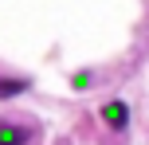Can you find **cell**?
Returning <instances> with one entry per match:
<instances>
[{"mask_svg":"<svg viewBox=\"0 0 149 145\" xmlns=\"http://www.w3.org/2000/svg\"><path fill=\"white\" fill-rule=\"evenodd\" d=\"M31 141V130L20 122H0V145H28Z\"/></svg>","mask_w":149,"mask_h":145,"instance_id":"cell-1","label":"cell"},{"mask_svg":"<svg viewBox=\"0 0 149 145\" xmlns=\"http://www.w3.org/2000/svg\"><path fill=\"white\" fill-rule=\"evenodd\" d=\"M102 118H106V126H110V130H126L130 110H126V102H106V106H102Z\"/></svg>","mask_w":149,"mask_h":145,"instance_id":"cell-2","label":"cell"},{"mask_svg":"<svg viewBox=\"0 0 149 145\" xmlns=\"http://www.w3.org/2000/svg\"><path fill=\"white\" fill-rule=\"evenodd\" d=\"M20 90H28V78H0V98H12Z\"/></svg>","mask_w":149,"mask_h":145,"instance_id":"cell-3","label":"cell"}]
</instances>
